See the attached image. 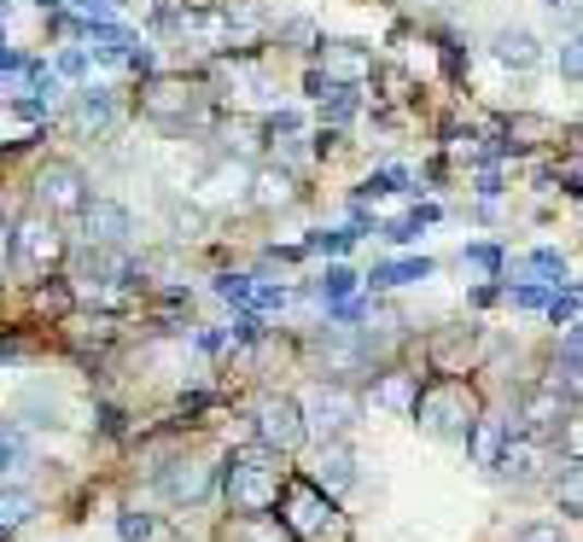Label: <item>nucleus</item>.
Returning a JSON list of instances; mask_svg holds the SVG:
<instances>
[{
  "label": "nucleus",
  "mask_w": 583,
  "mask_h": 542,
  "mask_svg": "<svg viewBox=\"0 0 583 542\" xmlns=\"http://www.w3.org/2000/svg\"><path fill=\"white\" fill-rule=\"evenodd\" d=\"M123 64H129V71H134V76H141V82H146V76H158V53H152V47H146V41H141V47H134V53H129Z\"/></svg>",
  "instance_id": "nucleus-47"
},
{
  "label": "nucleus",
  "mask_w": 583,
  "mask_h": 542,
  "mask_svg": "<svg viewBox=\"0 0 583 542\" xmlns=\"http://www.w3.org/2000/svg\"><path fill=\"white\" fill-rule=\"evenodd\" d=\"M461 275H478V280H502V268H508V251L502 245H490V240H473L467 251H461Z\"/></svg>",
  "instance_id": "nucleus-24"
},
{
  "label": "nucleus",
  "mask_w": 583,
  "mask_h": 542,
  "mask_svg": "<svg viewBox=\"0 0 583 542\" xmlns=\"http://www.w3.org/2000/svg\"><path fill=\"white\" fill-rule=\"evenodd\" d=\"M251 181H257V169L246 158L216 152V158L204 164V176L193 181V205L199 210H216V205H234V198H251Z\"/></svg>",
  "instance_id": "nucleus-10"
},
{
  "label": "nucleus",
  "mask_w": 583,
  "mask_h": 542,
  "mask_svg": "<svg viewBox=\"0 0 583 542\" xmlns=\"http://www.w3.org/2000/svg\"><path fill=\"white\" fill-rule=\"evenodd\" d=\"M304 414H310L316 444H338V437H350L362 426V397H356L345 380H321V392L304 402Z\"/></svg>",
  "instance_id": "nucleus-8"
},
{
  "label": "nucleus",
  "mask_w": 583,
  "mask_h": 542,
  "mask_svg": "<svg viewBox=\"0 0 583 542\" xmlns=\"http://www.w3.org/2000/svg\"><path fill=\"white\" fill-rule=\"evenodd\" d=\"M0 47H7V36H0Z\"/></svg>",
  "instance_id": "nucleus-56"
},
{
  "label": "nucleus",
  "mask_w": 583,
  "mask_h": 542,
  "mask_svg": "<svg viewBox=\"0 0 583 542\" xmlns=\"http://www.w3.org/2000/svg\"><path fill=\"white\" fill-rule=\"evenodd\" d=\"M29 303H36V315H41V321H53V327H59V321H71V315H76V286L64 280V275H47V280L36 286V298H29Z\"/></svg>",
  "instance_id": "nucleus-21"
},
{
  "label": "nucleus",
  "mask_w": 583,
  "mask_h": 542,
  "mask_svg": "<svg viewBox=\"0 0 583 542\" xmlns=\"http://www.w3.org/2000/svg\"><path fill=\"white\" fill-rule=\"evenodd\" d=\"M560 286H543V280H525V286H508L513 310H548V298H555Z\"/></svg>",
  "instance_id": "nucleus-38"
},
{
  "label": "nucleus",
  "mask_w": 583,
  "mask_h": 542,
  "mask_svg": "<svg viewBox=\"0 0 583 542\" xmlns=\"http://www.w3.org/2000/svg\"><path fill=\"white\" fill-rule=\"evenodd\" d=\"M555 507L566 519H583V461H566L555 472Z\"/></svg>",
  "instance_id": "nucleus-26"
},
{
  "label": "nucleus",
  "mask_w": 583,
  "mask_h": 542,
  "mask_svg": "<svg viewBox=\"0 0 583 542\" xmlns=\"http://www.w3.org/2000/svg\"><path fill=\"white\" fill-rule=\"evenodd\" d=\"M321 64L333 82H373V71H380L368 41H321Z\"/></svg>",
  "instance_id": "nucleus-14"
},
{
  "label": "nucleus",
  "mask_w": 583,
  "mask_h": 542,
  "mask_svg": "<svg viewBox=\"0 0 583 542\" xmlns=\"http://www.w3.org/2000/svg\"><path fill=\"white\" fill-rule=\"evenodd\" d=\"M438 53H443V76H450L455 88H461V82H467V41L443 29V36H438Z\"/></svg>",
  "instance_id": "nucleus-35"
},
{
  "label": "nucleus",
  "mask_w": 583,
  "mask_h": 542,
  "mask_svg": "<svg viewBox=\"0 0 583 542\" xmlns=\"http://www.w3.org/2000/svg\"><path fill=\"white\" fill-rule=\"evenodd\" d=\"M560 76H566V82H583V36L560 41Z\"/></svg>",
  "instance_id": "nucleus-44"
},
{
  "label": "nucleus",
  "mask_w": 583,
  "mask_h": 542,
  "mask_svg": "<svg viewBox=\"0 0 583 542\" xmlns=\"http://www.w3.org/2000/svg\"><path fill=\"white\" fill-rule=\"evenodd\" d=\"M82 233H88V245H99V251H129L134 216L117 205V198H94V205L82 210Z\"/></svg>",
  "instance_id": "nucleus-12"
},
{
  "label": "nucleus",
  "mask_w": 583,
  "mask_h": 542,
  "mask_svg": "<svg viewBox=\"0 0 583 542\" xmlns=\"http://www.w3.org/2000/svg\"><path fill=\"white\" fill-rule=\"evenodd\" d=\"M19 467H29V437L19 420H0V479H12Z\"/></svg>",
  "instance_id": "nucleus-28"
},
{
  "label": "nucleus",
  "mask_w": 583,
  "mask_h": 542,
  "mask_svg": "<svg viewBox=\"0 0 583 542\" xmlns=\"http://www.w3.org/2000/svg\"><path fill=\"white\" fill-rule=\"evenodd\" d=\"M286 303H291V286H286V280H269V286H257V303H251V310L269 315V310H286Z\"/></svg>",
  "instance_id": "nucleus-42"
},
{
  "label": "nucleus",
  "mask_w": 583,
  "mask_h": 542,
  "mask_svg": "<svg viewBox=\"0 0 583 542\" xmlns=\"http://www.w3.org/2000/svg\"><path fill=\"white\" fill-rule=\"evenodd\" d=\"M291 198H298V176H291V169H281V164H263V169H257L251 205L274 210V205H291Z\"/></svg>",
  "instance_id": "nucleus-20"
},
{
  "label": "nucleus",
  "mask_w": 583,
  "mask_h": 542,
  "mask_svg": "<svg viewBox=\"0 0 583 542\" xmlns=\"http://www.w3.org/2000/svg\"><path fill=\"white\" fill-rule=\"evenodd\" d=\"M508 542H566V537H560V525H548V519H531V525H520V531H513Z\"/></svg>",
  "instance_id": "nucleus-45"
},
{
  "label": "nucleus",
  "mask_w": 583,
  "mask_h": 542,
  "mask_svg": "<svg viewBox=\"0 0 583 542\" xmlns=\"http://www.w3.org/2000/svg\"><path fill=\"white\" fill-rule=\"evenodd\" d=\"M281 461L286 455H274L269 444H246V449L222 455V502H228L234 519L257 525V519L281 514V496H286V479H291Z\"/></svg>",
  "instance_id": "nucleus-1"
},
{
  "label": "nucleus",
  "mask_w": 583,
  "mask_h": 542,
  "mask_svg": "<svg viewBox=\"0 0 583 542\" xmlns=\"http://www.w3.org/2000/svg\"><path fill=\"white\" fill-rule=\"evenodd\" d=\"M555 181L566 193H583V158H560V169H555Z\"/></svg>",
  "instance_id": "nucleus-49"
},
{
  "label": "nucleus",
  "mask_w": 583,
  "mask_h": 542,
  "mask_svg": "<svg viewBox=\"0 0 583 542\" xmlns=\"http://www.w3.org/2000/svg\"><path fill=\"white\" fill-rule=\"evenodd\" d=\"M123 426H129L123 409H117V402H99V432H106V437H123Z\"/></svg>",
  "instance_id": "nucleus-51"
},
{
  "label": "nucleus",
  "mask_w": 583,
  "mask_h": 542,
  "mask_svg": "<svg viewBox=\"0 0 583 542\" xmlns=\"http://www.w3.org/2000/svg\"><path fill=\"white\" fill-rule=\"evenodd\" d=\"M525 275H537L543 286H560L566 280V257H560V251H531V257H525Z\"/></svg>",
  "instance_id": "nucleus-37"
},
{
  "label": "nucleus",
  "mask_w": 583,
  "mask_h": 542,
  "mask_svg": "<svg viewBox=\"0 0 583 542\" xmlns=\"http://www.w3.org/2000/svg\"><path fill=\"white\" fill-rule=\"evenodd\" d=\"M64 257H71V245H64V233H59V216H47L36 205V210H24L19 222H12V245H7V268H12V275L47 280Z\"/></svg>",
  "instance_id": "nucleus-5"
},
{
  "label": "nucleus",
  "mask_w": 583,
  "mask_h": 542,
  "mask_svg": "<svg viewBox=\"0 0 583 542\" xmlns=\"http://www.w3.org/2000/svg\"><path fill=\"white\" fill-rule=\"evenodd\" d=\"M391 193H420V188H415V176H408L403 164L373 169V176L362 181V188H356V198H362V205H368V198H391Z\"/></svg>",
  "instance_id": "nucleus-25"
},
{
  "label": "nucleus",
  "mask_w": 583,
  "mask_h": 542,
  "mask_svg": "<svg viewBox=\"0 0 583 542\" xmlns=\"http://www.w3.org/2000/svg\"><path fill=\"white\" fill-rule=\"evenodd\" d=\"M251 426H257V444H269L274 455H298L304 437H310V414H304L298 397L269 392V397L251 409Z\"/></svg>",
  "instance_id": "nucleus-7"
},
{
  "label": "nucleus",
  "mask_w": 583,
  "mask_h": 542,
  "mask_svg": "<svg viewBox=\"0 0 583 542\" xmlns=\"http://www.w3.org/2000/svg\"><path fill=\"white\" fill-rule=\"evenodd\" d=\"M578 303H583V292H578V286H560V292L548 298V321H555V327H572Z\"/></svg>",
  "instance_id": "nucleus-39"
},
{
  "label": "nucleus",
  "mask_w": 583,
  "mask_h": 542,
  "mask_svg": "<svg viewBox=\"0 0 583 542\" xmlns=\"http://www.w3.org/2000/svg\"><path fill=\"white\" fill-rule=\"evenodd\" d=\"M548 7H555V12H560V7H566V0H548Z\"/></svg>",
  "instance_id": "nucleus-54"
},
{
  "label": "nucleus",
  "mask_w": 583,
  "mask_h": 542,
  "mask_svg": "<svg viewBox=\"0 0 583 542\" xmlns=\"http://www.w3.org/2000/svg\"><path fill=\"white\" fill-rule=\"evenodd\" d=\"M415 420L420 432L443 437V444H467L473 426L485 420V402H478V385L461 380V374H426L420 380V397H415Z\"/></svg>",
  "instance_id": "nucleus-3"
},
{
  "label": "nucleus",
  "mask_w": 583,
  "mask_h": 542,
  "mask_svg": "<svg viewBox=\"0 0 583 542\" xmlns=\"http://www.w3.org/2000/svg\"><path fill=\"white\" fill-rule=\"evenodd\" d=\"M29 519H36V496H29V490H0V531L12 537Z\"/></svg>",
  "instance_id": "nucleus-30"
},
{
  "label": "nucleus",
  "mask_w": 583,
  "mask_h": 542,
  "mask_svg": "<svg viewBox=\"0 0 583 542\" xmlns=\"http://www.w3.org/2000/svg\"><path fill=\"white\" fill-rule=\"evenodd\" d=\"M71 7L82 12V19H94V24H106L111 12H117V0H71Z\"/></svg>",
  "instance_id": "nucleus-52"
},
{
  "label": "nucleus",
  "mask_w": 583,
  "mask_h": 542,
  "mask_svg": "<svg viewBox=\"0 0 583 542\" xmlns=\"http://www.w3.org/2000/svg\"><path fill=\"white\" fill-rule=\"evenodd\" d=\"M216 94L204 76H187V71H158L141 82V94H134V111L146 117L158 134H169V141H187V134L204 129V117H211Z\"/></svg>",
  "instance_id": "nucleus-2"
},
{
  "label": "nucleus",
  "mask_w": 583,
  "mask_h": 542,
  "mask_svg": "<svg viewBox=\"0 0 583 542\" xmlns=\"http://www.w3.org/2000/svg\"><path fill=\"white\" fill-rule=\"evenodd\" d=\"M304 245H310V251H321V257H345V251L356 245V228H316Z\"/></svg>",
  "instance_id": "nucleus-36"
},
{
  "label": "nucleus",
  "mask_w": 583,
  "mask_h": 542,
  "mask_svg": "<svg viewBox=\"0 0 583 542\" xmlns=\"http://www.w3.org/2000/svg\"><path fill=\"white\" fill-rule=\"evenodd\" d=\"M281 531L291 542H350L356 525L350 514L338 507V496L321 479H304V472H291L286 479V496H281Z\"/></svg>",
  "instance_id": "nucleus-4"
},
{
  "label": "nucleus",
  "mask_w": 583,
  "mask_h": 542,
  "mask_svg": "<svg viewBox=\"0 0 583 542\" xmlns=\"http://www.w3.org/2000/svg\"><path fill=\"white\" fill-rule=\"evenodd\" d=\"M555 356H560V374L583 385V321H572V327L560 333V350Z\"/></svg>",
  "instance_id": "nucleus-33"
},
{
  "label": "nucleus",
  "mask_w": 583,
  "mask_h": 542,
  "mask_svg": "<svg viewBox=\"0 0 583 542\" xmlns=\"http://www.w3.org/2000/svg\"><path fill=\"white\" fill-rule=\"evenodd\" d=\"M152 484L176 507H204L222 490V467H211L204 455H164V461L152 467Z\"/></svg>",
  "instance_id": "nucleus-6"
},
{
  "label": "nucleus",
  "mask_w": 583,
  "mask_h": 542,
  "mask_svg": "<svg viewBox=\"0 0 583 542\" xmlns=\"http://www.w3.org/2000/svg\"><path fill=\"white\" fill-rule=\"evenodd\" d=\"M228 333H234V345H263V315H257V310H239Z\"/></svg>",
  "instance_id": "nucleus-43"
},
{
  "label": "nucleus",
  "mask_w": 583,
  "mask_h": 542,
  "mask_svg": "<svg viewBox=\"0 0 583 542\" xmlns=\"http://www.w3.org/2000/svg\"><path fill=\"white\" fill-rule=\"evenodd\" d=\"M338 146H345V129L321 123V129H316V146H310V152H316V158H333V152H338Z\"/></svg>",
  "instance_id": "nucleus-48"
},
{
  "label": "nucleus",
  "mask_w": 583,
  "mask_h": 542,
  "mask_svg": "<svg viewBox=\"0 0 583 542\" xmlns=\"http://www.w3.org/2000/svg\"><path fill=\"white\" fill-rule=\"evenodd\" d=\"M71 106H76V129H88V134H106L117 123V94L99 88V82H82L71 94Z\"/></svg>",
  "instance_id": "nucleus-18"
},
{
  "label": "nucleus",
  "mask_w": 583,
  "mask_h": 542,
  "mask_svg": "<svg viewBox=\"0 0 583 542\" xmlns=\"http://www.w3.org/2000/svg\"><path fill=\"white\" fill-rule=\"evenodd\" d=\"M356 286H362V275H356V268H345V263H328V275H321V280L310 286V292H316V298L333 310V303L356 298Z\"/></svg>",
  "instance_id": "nucleus-27"
},
{
  "label": "nucleus",
  "mask_w": 583,
  "mask_h": 542,
  "mask_svg": "<svg viewBox=\"0 0 583 542\" xmlns=\"http://www.w3.org/2000/svg\"><path fill=\"white\" fill-rule=\"evenodd\" d=\"M211 292L228 303V310H251V303H257V280H251V275H234V268H222V275L211 280Z\"/></svg>",
  "instance_id": "nucleus-29"
},
{
  "label": "nucleus",
  "mask_w": 583,
  "mask_h": 542,
  "mask_svg": "<svg viewBox=\"0 0 583 542\" xmlns=\"http://www.w3.org/2000/svg\"><path fill=\"white\" fill-rule=\"evenodd\" d=\"M53 71L71 76V82H82V71H88V47H64V53L53 59Z\"/></svg>",
  "instance_id": "nucleus-46"
},
{
  "label": "nucleus",
  "mask_w": 583,
  "mask_h": 542,
  "mask_svg": "<svg viewBox=\"0 0 583 542\" xmlns=\"http://www.w3.org/2000/svg\"><path fill=\"white\" fill-rule=\"evenodd\" d=\"M362 88L368 82H333L328 99H321V123H333V129H345L356 111H362Z\"/></svg>",
  "instance_id": "nucleus-23"
},
{
  "label": "nucleus",
  "mask_w": 583,
  "mask_h": 542,
  "mask_svg": "<svg viewBox=\"0 0 583 542\" xmlns=\"http://www.w3.org/2000/svg\"><path fill=\"white\" fill-rule=\"evenodd\" d=\"M373 88H385L391 106H408V99H415V76L397 71V64H380V71H373Z\"/></svg>",
  "instance_id": "nucleus-34"
},
{
  "label": "nucleus",
  "mask_w": 583,
  "mask_h": 542,
  "mask_svg": "<svg viewBox=\"0 0 583 542\" xmlns=\"http://www.w3.org/2000/svg\"><path fill=\"white\" fill-rule=\"evenodd\" d=\"M274 41L291 47V53H321V36H316L310 19H281L274 24Z\"/></svg>",
  "instance_id": "nucleus-31"
},
{
  "label": "nucleus",
  "mask_w": 583,
  "mask_h": 542,
  "mask_svg": "<svg viewBox=\"0 0 583 542\" xmlns=\"http://www.w3.org/2000/svg\"><path fill=\"white\" fill-rule=\"evenodd\" d=\"M548 437H555V455H560V461H583V409H572Z\"/></svg>",
  "instance_id": "nucleus-32"
},
{
  "label": "nucleus",
  "mask_w": 583,
  "mask_h": 542,
  "mask_svg": "<svg viewBox=\"0 0 583 542\" xmlns=\"http://www.w3.org/2000/svg\"><path fill=\"white\" fill-rule=\"evenodd\" d=\"M316 479L328 484L333 496H338V490H350V484H356V455H350V444H345V437H338V444H321Z\"/></svg>",
  "instance_id": "nucleus-22"
},
{
  "label": "nucleus",
  "mask_w": 583,
  "mask_h": 542,
  "mask_svg": "<svg viewBox=\"0 0 583 542\" xmlns=\"http://www.w3.org/2000/svg\"><path fill=\"white\" fill-rule=\"evenodd\" d=\"M29 193H36V205L47 216H82L94 205L88 176H82V164H71V158H47L36 169V181H29Z\"/></svg>",
  "instance_id": "nucleus-9"
},
{
  "label": "nucleus",
  "mask_w": 583,
  "mask_h": 542,
  "mask_svg": "<svg viewBox=\"0 0 583 542\" xmlns=\"http://www.w3.org/2000/svg\"><path fill=\"white\" fill-rule=\"evenodd\" d=\"M572 409H578V402H572V392H566V380H537V385H525V392H520L513 426H520L525 437H537V432H555Z\"/></svg>",
  "instance_id": "nucleus-11"
},
{
  "label": "nucleus",
  "mask_w": 583,
  "mask_h": 542,
  "mask_svg": "<svg viewBox=\"0 0 583 542\" xmlns=\"http://www.w3.org/2000/svg\"><path fill=\"white\" fill-rule=\"evenodd\" d=\"M508 444H513V420H502V414H485V420L473 426V437H467V455H473V467L496 472V461L508 455Z\"/></svg>",
  "instance_id": "nucleus-17"
},
{
  "label": "nucleus",
  "mask_w": 583,
  "mask_h": 542,
  "mask_svg": "<svg viewBox=\"0 0 583 542\" xmlns=\"http://www.w3.org/2000/svg\"><path fill=\"white\" fill-rule=\"evenodd\" d=\"M496 479L513 484V490H531V484H537V479H543V444H537V437H525V432L513 437L508 455L496 461Z\"/></svg>",
  "instance_id": "nucleus-15"
},
{
  "label": "nucleus",
  "mask_w": 583,
  "mask_h": 542,
  "mask_svg": "<svg viewBox=\"0 0 583 542\" xmlns=\"http://www.w3.org/2000/svg\"><path fill=\"white\" fill-rule=\"evenodd\" d=\"M420 228H432V222H426L420 210H408V216H397V222L385 228V240H391V245H415V240H420Z\"/></svg>",
  "instance_id": "nucleus-41"
},
{
  "label": "nucleus",
  "mask_w": 583,
  "mask_h": 542,
  "mask_svg": "<svg viewBox=\"0 0 583 542\" xmlns=\"http://www.w3.org/2000/svg\"><path fill=\"white\" fill-rule=\"evenodd\" d=\"M490 53H496V64H502V71H537L543 64V41L531 36V29H496L490 36Z\"/></svg>",
  "instance_id": "nucleus-16"
},
{
  "label": "nucleus",
  "mask_w": 583,
  "mask_h": 542,
  "mask_svg": "<svg viewBox=\"0 0 583 542\" xmlns=\"http://www.w3.org/2000/svg\"><path fill=\"white\" fill-rule=\"evenodd\" d=\"M152 531H158V519H152V514H134V507H129V514H117V537H123V542H146Z\"/></svg>",
  "instance_id": "nucleus-40"
},
{
  "label": "nucleus",
  "mask_w": 583,
  "mask_h": 542,
  "mask_svg": "<svg viewBox=\"0 0 583 542\" xmlns=\"http://www.w3.org/2000/svg\"><path fill=\"white\" fill-rule=\"evenodd\" d=\"M7 245H12V222H7V205H0V257H7Z\"/></svg>",
  "instance_id": "nucleus-53"
},
{
  "label": "nucleus",
  "mask_w": 583,
  "mask_h": 542,
  "mask_svg": "<svg viewBox=\"0 0 583 542\" xmlns=\"http://www.w3.org/2000/svg\"><path fill=\"white\" fill-rule=\"evenodd\" d=\"M432 275H438L432 257H397V263H373L368 286H373V292H391V286H420V280H432Z\"/></svg>",
  "instance_id": "nucleus-19"
},
{
  "label": "nucleus",
  "mask_w": 583,
  "mask_h": 542,
  "mask_svg": "<svg viewBox=\"0 0 583 542\" xmlns=\"http://www.w3.org/2000/svg\"><path fill=\"white\" fill-rule=\"evenodd\" d=\"M0 12H7V0H0Z\"/></svg>",
  "instance_id": "nucleus-55"
},
{
  "label": "nucleus",
  "mask_w": 583,
  "mask_h": 542,
  "mask_svg": "<svg viewBox=\"0 0 583 542\" xmlns=\"http://www.w3.org/2000/svg\"><path fill=\"white\" fill-rule=\"evenodd\" d=\"M473 193L485 198V205H496V198H502V176H496V169H478V176H473Z\"/></svg>",
  "instance_id": "nucleus-50"
},
{
  "label": "nucleus",
  "mask_w": 583,
  "mask_h": 542,
  "mask_svg": "<svg viewBox=\"0 0 583 542\" xmlns=\"http://www.w3.org/2000/svg\"><path fill=\"white\" fill-rule=\"evenodd\" d=\"M415 397H420V374L408 368H373L368 374V402L385 414H415Z\"/></svg>",
  "instance_id": "nucleus-13"
}]
</instances>
